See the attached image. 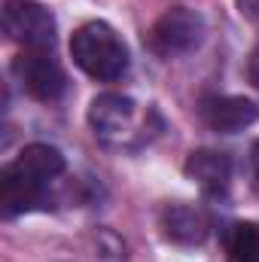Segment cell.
<instances>
[{
	"label": "cell",
	"instance_id": "obj_1",
	"mask_svg": "<svg viewBox=\"0 0 259 262\" xmlns=\"http://www.w3.org/2000/svg\"><path fill=\"white\" fill-rule=\"evenodd\" d=\"M67 171L64 152L52 143H28L0 171V210L6 220L46 210L52 201V183Z\"/></svg>",
	"mask_w": 259,
	"mask_h": 262
},
{
	"label": "cell",
	"instance_id": "obj_2",
	"mask_svg": "<svg viewBox=\"0 0 259 262\" xmlns=\"http://www.w3.org/2000/svg\"><path fill=\"white\" fill-rule=\"evenodd\" d=\"M70 58L85 76L98 82H116L128 73L131 52L119 31L101 18L85 21L70 37Z\"/></svg>",
	"mask_w": 259,
	"mask_h": 262
},
{
	"label": "cell",
	"instance_id": "obj_3",
	"mask_svg": "<svg viewBox=\"0 0 259 262\" xmlns=\"http://www.w3.org/2000/svg\"><path fill=\"white\" fill-rule=\"evenodd\" d=\"M207 25L204 15L192 6H171L165 9L149 28V49L159 58H180L195 52L204 43Z\"/></svg>",
	"mask_w": 259,
	"mask_h": 262
},
{
	"label": "cell",
	"instance_id": "obj_4",
	"mask_svg": "<svg viewBox=\"0 0 259 262\" xmlns=\"http://www.w3.org/2000/svg\"><path fill=\"white\" fill-rule=\"evenodd\" d=\"M3 31L25 52H52L55 46V15L37 0H6Z\"/></svg>",
	"mask_w": 259,
	"mask_h": 262
},
{
	"label": "cell",
	"instance_id": "obj_5",
	"mask_svg": "<svg viewBox=\"0 0 259 262\" xmlns=\"http://www.w3.org/2000/svg\"><path fill=\"white\" fill-rule=\"evenodd\" d=\"M12 76L25 95H31L34 101H43V104L58 101L67 89V76L52 52H37V49L25 52L21 49L18 58L12 61Z\"/></svg>",
	"mask_w": 259,
	"mask_h": 262
},
{
	"label": "cell",
	"instance_id": "obj_6",
	"mask_svg": "<svg viewBox=\"0 0 259 262\" xmlns=\"http://www.w3.org/2000/svg\"><path fill=\"white\" fill-rule=\"evenodd\" d=\"M134 119H137V104L122 92H104L89 104V125L101 143L110 146L125 143V137L134 128Z\"/></svg>",
	"mask_w": 259,
	"mask_h": 262
},
{
	"label": "cell",
	"instance_id": "obj_7",
	"mask_svg": "<svg viewBox=\"0 0 259 262\" xmlns=\"http://www.w3.org/2000/svg\"><path fill=\"white\" fill-rule=\"evenodd\" d=\"M198 116L217 134H238L259 122V104L241 95H207L198 104Z\"/></svg>",
	"mask_w": 259,
	"mask_h": 262
},
{
	"label": "cell",
	"instance_id": "obj_8",
	"mask_svg": "<svg viewBox=\"0 0 259 262\" xmlns=\"http://www.w3.org/2000/svg\"><path fill=\"white\" fill-rule=\"evenodd\" d=\"M159 229L171 244L180 247H195L204 244V238L210 235V216L198 207V204H186V201H174L165 204L159 213Z\"/></svg>",
	"mask_w": 259,
	"mask_h": 262
},
{
	"label": "cell",
	"instance_id": "obj_9",
	"mask_svg": "<svg viewBox=\"0 0 259 262\" xmlns=\"http://www.w3.org/2000/svg\"><path fill=\"white\" fill-rule=\"evenodd\" d=\"M186 177L198 183V189L204 195H226L229 192V183H232V159L220 149H192L186 156V165H183Z\"/></svg>",
	"mask_w": 259,
	"mask_h": 262
},
{
	"label": "cell",
	"instance_id": "obj_10",
	"mask_svg": "<svg viewBox=\"0 0 259 262\" xmlns=\"http://www.w3.org/2000/svg\"><path fill=\"white\" fill-rule=\"evenodd\" d=\"M223 250L229 262H259V223L238 220L223 232Z\"/></svg>",
	"mask_w": 259,
	"mask_h": 262
},
{
	"label": "cell",
	"instance_id": "obj_11",
	"mask_svg": "<svg viewBox=\"0 0 259 262\" xmlns=\"http://www.w3.org/2000/svg\"><path fill=\"white\" fill-rule=\"evenodd\" d=\"M238 3V12L253 25V28H259V0H235Z\"/></svg>",
	"mask_w": 259,
	"mask_h": 262
},
{
	"label": "cell",
	"instance_id": "obj_12",
	"mask_svg": "<svg viewBox=\"0 0 259 262\" xmlns=\"http://www.w3.org/2000/svg\"><path fill=\"white\" fill-rule=\"evenodd\" d=\"M244 73H247V82H250L253 89H259V46L247 55V67H244Z\"/></svg>",
	"mask_w": 259,
	"mask_h": 262
},
{
	"label": "cell",
	"instance_id": "obj_13",
	"mask_svg": "<svg viewBox=\"0 0 259 262\" xmlns=\"http://www.w3.org/2000/svg\"><path fill=\"white\" fill-rule=\"evenodd\" d=\"M250 159H253V177H256V186H259V140L253 143V156Z\"/></svg>",
	"mask_w": 259,
	"mask_h": 262
}]
</instances>
